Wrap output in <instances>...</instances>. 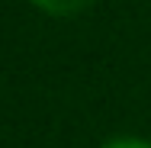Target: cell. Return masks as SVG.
I'll return each mask as SVG.
<instances>
[{
	"label": "cell",
	"mask_w": 151,
	"mask_h": 148,
	"mask_svg": "<svg viewBox=\"0 0 151 148\" xmlns=\"http://www.w3.org/2000/svg\"><path fill=\"white\" fill-rule=\"evenodd\" d=\"M100 148H151L148 139H138V135H119V139H109Z\"/></svg>",
	"instance_id": "obj_2"
},
{
	"label": "cell",
	"mask_w": 151,
	"mask_h": 148,
	"mask_svg": "<svg viewBox=\"0 0 151 148\" xmlns=\"http://www.w3.org/2000/svg\"><path fill=\"white\" fill-rule=\"evenodd\" d=\"M96 0H32L35 10H42L45 16H55V19H68V16H77L84 13L87 6H93Z\"/></svg>",
	"instance_id": "obj_1"
}]
</instances>
